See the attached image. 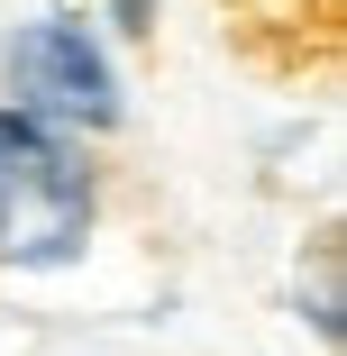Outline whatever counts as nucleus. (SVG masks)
I'll list each match as a JSON object with an SVG mask.
<instances>
[{"instance_id": "obj_2", "label": "nucleus", "mask_w": 347, "mask_h": 356, "mask_svg": "<svg viewBox=\"0 0 347 356\" xmlns=\"http://www.w3.org/2000/svg\"><path fill=\"white\" fill-rule=\"evenodd\" d=\"M0 101L46 128H74V137H119V119H128L119 46L101 37L92 10H37L0 46Z\"/></svg>"}, {"instance_id": "obj_3", "label": "nucleus", "mask_w": 347, "mask_h": 356, "mask_svg": "<svg viewBox=\"0 0 347 356\" xmlns=\"http://www.w3.org/2000/svg\"><path fill=\"white\" fill-rule=\"evenodd\" d=\"M311 329H320V347H338V329H347V302H338V238H320L311 247Z\"/></svg>"}, {"instance_id": "obj_1", "label": "nucleus", "mask_w": 347, "mask_h": 356, "mask_svg": "<svg viewBox=\"0 0 347 356\" xmlns=\"http://www.w3.org/2000/svg\"><path fill=\"white\" fill-rule=\"evenodd\" d=\"M101 238V156L92 137L46 128L0 101V265L74 274Z\"/></svg>"}, {"instance_id": "obj_4", "label": "nucleus", "mask_w": 347, "mask_h": 356, "mask_svg": "<svg viewBox=\"0 0 347 356\" xmlns=\"http://www.w3.org/2000/svg\"><path fill=\"white\" fill-rule=\"evenodd\" d=\"M92 19H101V37H128L137 46V37H156V0H101Z\"/></svg>"}]
</instances>
